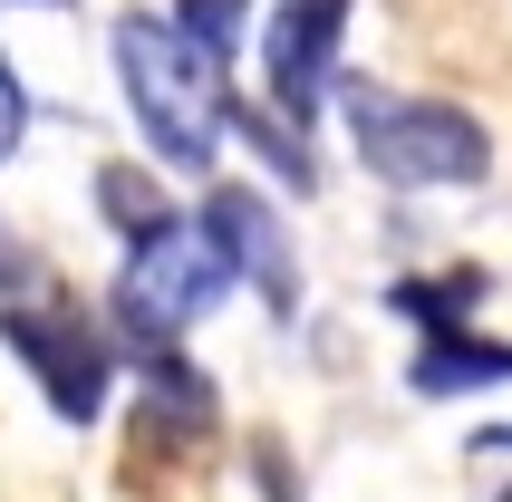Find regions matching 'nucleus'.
<instances>
[{"mask_svg":"<svg viewBox=\"0 0 512 502\" xmlns=\"http://www.w3.org/2000/svg\"><path fill=\"white\" fill-rule=\"evenodd\" d=\"M116 78H126V107H136L145 145H155L174 174L213 165L232 78L194 49V39H174V20H116Z\"/></svg>","mask_w":512,"mask_h":502,"instance_id":"nucleus-1","label":"nucleus"},{"mask_svg":"<svg viewBox=\"0 0 512 502\" xmlns=\"http://www.w3.org/2000/svg\"><path fill=\"white\" fill-rule=\"evenodd\" d=\"M358 165L397 194H435V184H484L493 174V136L484 116L445 107V97H397V87H339Z\"/></svg>","mask_w":512,"mask_h":502,"instance_id":"nucleus-2","label":"nucleus"},{"mask_svg":"<svg viewBox=\"0 0 512 502\" xmlns=\"http://www.w3.org/2000/svg\"><path fill=\"white\" fill-rule=\"evenodd\" d=\"M223 290H232L223 242L203 232V213H194V223L174 213L165 232L126 242V271H116V319H126V338H136V348H174V338L194 329Z\"/></svg>","mask_w":512,"mask_h":502,"instance_id":"nucleus-3","label":"nucleus"},{"mask_svg":"<svg viewBox=\"0 0 512 502\" xmlns=\"http://www.w3.org/2000/svg\"><path fill=\"white\" fill-rule=\"evenodd\" d=\"M0 338H10V358L39 377V396H49L68 425H97V416H107L116 358H107V338L87 329L78 309H29V300H10V309H0Z\"/></svg>","mask_w":512,"mask_h":502,"instance_id":"nucleus-4","label":"nucleus"},{"mask_svg":"<svg viewBox=\"0 0 512 502\" xmlns=\"http://www.w3.org/2000/svg\"><path fill=\"white\" fill-rule=\"evenodd\" d=\"M339 39H348V0H281V10H271V39H261L271 116H290L300 136H310L319 97L339 87Z\"/></svg>","mask_w":512,"mask_h":502,"instance_id":"nucleus-5","label":"nucleus"},{"mask_svg":"<svg viewBox=\"0 0 512 502\" xmlns=\"http://www.w3.org/2000/svg\"><path fill=\"white\" fill-rule=\"evenodd\" d=\"M203 232L223 242V261H232V280H252L261 300L281 309H300V271H290V242H281V213L252 194V184H213L203 194Z\"/></svg>","mask_w":512,"mask_h":502,"instance_id":"nucleus-6","label":"nucleus"},{"mask_svg":"<svg viewBox=\"0 0 512 502\" xmlns=\"http://www.w3.org/2000/svg\"><path fill=\"white\" fill-rule=\"evenodd\" d=\"M406 387L416 396H474V387H512V338H474L464 319L426 329L416 367H406Z\"/></svg>","mask_w":512,"mask_h":502,"instance_id":"nucleus-7","label":"nucleus"},{"mask_svg":"<svg viewBox=\"0 0 512 502\" xmlns=\"http://www.w3.org/2000/svg\"><path fill=\"white\" fill-rule=\"evenodd\" d=\"M145 425H165V435H203V425H213V387H203L194 358L145 348Z\"/></svg>","mask_w":512,"mask_h":502,"instance_id":"nucleus-8","label":"nucleus"},{"mask_svg":"<svg viewBox=\"0 0 512 502\" xmlns=\"http://www.w3.org/2000/svg\"><path fill=\"white\" fill-rule=\"evenodd\" d=\"M97 213H107L126 242H145V232H165L174 223V203H165V184H145L136 165H107L97 174Z\"/></svg>","mask_w":512,"mask_h":502,"instance_id":"nucleus-9","label":"nucleus"},{"mask_svg":"<svg viewBox=\"0 0 512 502\" xmlns=\"http://www.w3.org/2000/svg\"><path fill=\"white\" fill-rule=\"evenodd\" d=\"M242 29H252V0H184V10H174V39H194L213 68H232Z\"/></svg>","mask_w":512,"mask_h":502,"instance_id":"nucleus-10","label":"nucleus"},{"mask_svg":"<svg viewBox=\"0 0 512 502\" xmlns=\"http://www.w3.org/2000/svg\"><path fill=\"white\" fill-rule=\"evenodd\" d=\"M20 136H29V87H20V68H10V49H0V165L20 155Z\"/></svg>","mask_w":512,"mask_h":502,"instance_id":"nucleus-11","label":"nucleus"},{"mask_svg":"<svg viewBox=\"0 0 512 502\" xmlns=\"http://www.w3.org/2000/svg\"><path fill=\"white\" fill-rule=\"evenodd\" d=\"M20 280H29V251L0 232V300H20Z\"/></svg>","mask_w":512,"mask_h":502,"instance_id":"nucleus-12","label":"nucleus"},{"mask_svg":"<svg viewBox=\"0 0 512 502\" xmlns=\"http://www.w3.org/2000/svg\"><path fill=\"white\" fill-rule=\"evenodd\" d=\"M484 454H512V425H493V435H484Z\"/></svg>","mask_w":512,"mask_h":502,"instance_id":"nucleus-13","label":"nucleus"}]
</instances>
